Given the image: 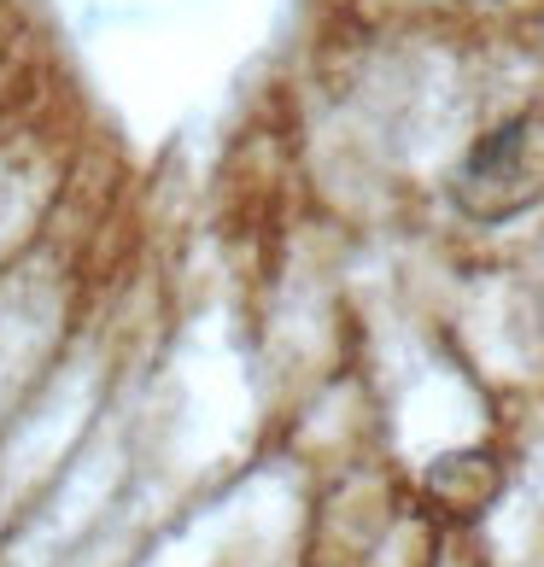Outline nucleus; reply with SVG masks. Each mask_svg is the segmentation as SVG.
<instances>
[{"mask_svg": "<svg viewBox=\"0 0 544 567\" xmlns=\"http://www.w3.org/2000/svg\"><path fill=\"white\" fill-rule=\"evenodd\" d=\"M451 7H480V0H451Z\"/></svg>", "mask_w": 544, "mask_h": 567, "instance_id": "f03ea898", "label": "nucleus"}, {"mask_svg": "<svg viewBox=\"0 0 544 567\" xmlns=\"http://www.w3.org/2000/svg\"><path fill=\"white\" fill-rule=\"evenodd\" d=\"M451 212L474 228H504L544 205V94L486 123L445 182Z\"/></svg>", "mask_w": 544, "mask_h": 567, "instance_id": "f257e3e1", "label": "nucleus"}]
</instances>
